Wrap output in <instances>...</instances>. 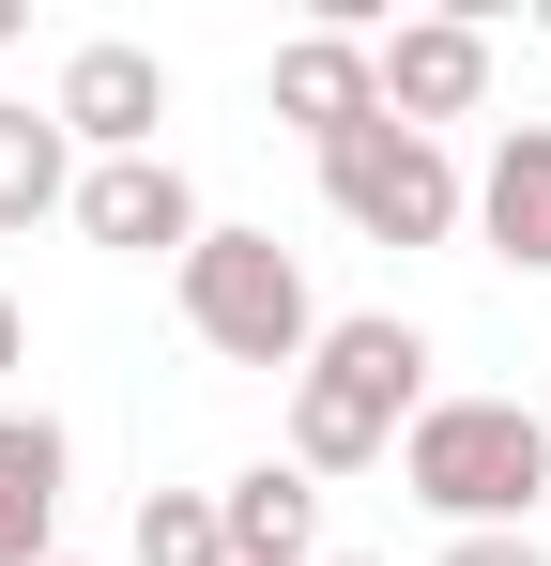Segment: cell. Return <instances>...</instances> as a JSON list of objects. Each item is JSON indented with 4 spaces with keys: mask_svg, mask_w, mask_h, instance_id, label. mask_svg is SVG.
<instances>
[{
    "mask_svg": "<svg viewBox=\"0 0 551 566\" xmlns=\"http://www.w3.org/2000/svg\"><path fill=\"white\" fill-rule=\"evenodd\" d=\"M15 353H31V322H15V291H0V382H15Z\"/></svg>",
    "mask_w": 551,
    "mask_h": 566,
    "instance_id": "cell-15",
    "label": "cell"
},
{
    "mask_svg": "<svg viewBox=\"0 0 551 566\" xmlns=\"http://www.w3.org/2000/svg\"><path fill=\"white\" fill-rule=\"evenodd\" d=\"M367 77H383V123H414V138H445L490 107V31L475 15H414V31H367Z\"/></svg>",
    "mask_w": 551,
    "mask_h": 566,
    "instance_id": "cell-5",
    "label": "cell"
},
{
    "mask_svg": "<svg viewBox=\"0 0 551 566\" xmlns=\"http://www.w3.org/2000/svg\"><path fill=\"white\" fill-rule=\"evenodd\" d=\"M138 566H230L215 490H154V505H138Z\"/></svg>",
    "mask_w": 551,
    "mask_h": 566,
    "instance_id": "cell-13",
    "label": "cell"
},
{
    "mask_svg": "<svg viewBox=\"0 0 551 566\" xmlns=\"http://www.w3.org/2000/svg\"><path fill=\"white\" fill-rule=\"evenodd\" d=\"M46 536H62V429L0 413V566H46Z\"/></svg>",
    "mask_w": 551,
    "mask_h": 566,
    "instance_id": "cell-11",
    "label": "cell"
},
{
    "mask_svg": "<svg viewBox=\"0 0 551 566\" xmlns=\"http://www.w3.org/2000/svg\"><path fill=\"white\" fill-rule=\"evenodd\" d=\"M445 566H551V536H445Z\"/></svg>",
    "mask_w": 551,
    "mask_h": 566,
    "instance_id": "cell-14",
    "label": "cell"
},
{
    "mask_svg": "<svg viewBox=\"0 0 551 566\" xmlns=\"http://www.w3.org/2000/svg\"><path fill=\"white\" fill-rule=\"evenodd\" d=\"M62 199H77V138H62L46 107H0V230L62 214Z\"/></svg>",
    "mask_w": 551,
    "mask_h": 566,
    "instance_id": "cell-12",
    "label": "cell"
},
{
    "mask_svg": "<svg viewBox=\"0 0 551 566\" xmlns=\"http://www.w3.org/2000/svg\"><path fill=\"white\" fill-rule=\"evenodd\" d=\"M169 291H184V337L215 353V368H306L322 353V306H306V261L276 245V230H199L169 261Z\"/></svg>",
    "mask_w": 551,
    "mask_h": 566,
    "instance_id": "cell-3",
    "label": "cell"
},
{
    "mask_svg": "<svg viewBox=\"0 0 551 566\" xmlns=\"http://www.w3.org/2000/svg\"><path fill=\"white\" fill-rule=\"evenodd\" d=\"M414 413H429V337H414L398 306L322 322V353L291 368V474H367V460H398Z\"/></svg>",
    "mask_w": 551,
    "mask_h": 566,
    "instance_id": "cell-1",
    "label": "cell"
},
{
    "mask_svg": "<svg viewBox=\"0 0 551 566\" xmlns=\"http://www.w3.org/2000/svg\"><path fill=\"white\" fill-rule=\"evenodd\" d=\"M398 490L459 521V536H537L551 505V429L521 398H429L414 429H398Z\"/></svg>",
    "mask_w": 551,
    "mask_h": 566,
    "instance_id": "cell-2",
    "label": "cell"
},
{
    "mask_svg": "<svg viewBox=\"0 0 551 566\" xmlns=\"http://www.w3.org/2000/svg\"><path fill=\"white\" fill-rule=\"evenodd\" d=\"M475 230L506 276H551V123H506L490 169H475Z\"/></svg>",
    "mask_w": 551,
    "mask_h": 566,
    "instance_id": "cell-10",
    "label": "cell"
},
{
    "mask_svg": "<svg viewBox=\"0 0 551 566\" xmlns=\"http://www.w3.org/2000/svg\"><path fill=\"white\" fill-rule=\"evenodd\" d=\"M261 93H276V123H291L306 154H337V138H367V123H383V77H367V31H291Z\"/></svg>",
    "mask_w": 551,
    "mask_h": 566,
    "instance_id": "cell-8",
    "label": "cell"
},
{
    "mask_svg": "<svg viewBox=\"0 0 551 566\" xmlns=\"http://www.w3.org/2000/svg\"><path fill=\"white\" fill-rule=\"evenodd\" d=\"M46 566H77V552H46Z\"/></svg>",
    "mask_w": 551,
    "mask_h": 566,
    "instance_id": "cell-18",
    "label": "cell"
},
{
    "mask_svg": "<svg viewBox=\"0 0 551 566\" xmlns=\"http://www.w3.org/2000/svg\"><path fill=\"white\" fill-rule=\"evenodd\" d=\"M77 230L107 261H184L199 245V185L169 154H107V169H77Z\"/></svg>",
    "mask_w": 551,
    "mask_h": 566,
    "instance_id": "cell-7",
    "label": "cell"
},
{
    "mask_svg": "<svg viewBox=\"0 0 551 566\" xmlns=\"http://www.w3.org/2000/svg\"><path fill=\"white\" fill-rule=\"evenodd\" d=\"M322 199L353 214L367 245H445L459 214H475L459 154H445V138H414V123H367V138H337V154H322Z\"/></svg>",
    "mask_w": 551,
    "mask_h": 566,
    "instance_id": "cell-4",
    "label": "cell"
},
{
    "mask_svg": "<svg viewBox=\"0 0 551 566\" xmlns=\"http://www.w3.org/2000/svg\"><path fill=\"white\" fill-rule=\"evenodd\" d=\"M15 31H31V0H0V46H15Z\"/></svg>",
    "mask_w": 551,
    "mask_h": 566,
    "instance_id": "cell-16",
    "label": "cell"
},
{
    "mask_svg": "<svg viewBox=\"0 0 551 566\" xmlns=\"http://www.w3.org/2000/svg\"><path fill=\"white\" fill-rule=\"evenodd\" d=\"M337 566H383V552H337Z\"/></svg>",
    "mask_w": 551,
    "mask_h": 566,
    "instance_id": "cell-17",
    "label": "cell"
},
{
    "mask_svg": "<svg viewBox=\"0 0 551 566\" xmlns=\"http://www.w3.org/2000/svg\"><path fill=\"white\" fill-rule=\"evenodd\" d=\"M215 536H230V566H322V474L291 460L215 474Z\"/></svg>",
    "mask_w": 551,
    "mask_h": 566,
    "instance_id": "cell-9",
    "label": "cell"
},
{
    "mask_svg": "<svg viewBox=\"0 0 551 566\" xmlns=\"http://www.w3.org/2000/svg\"><path fill=\"white\" fill-rule=\"evenodd\" d=\"M46 123H62V138H92V169H107V154H154V123H169V62L107 31V46H77V62H62Z\"/></svg>",
    "mask_w": 551,
    "mask_h": 566,
    "instance_id": "cell-6",
    "label": "cell"
}]
</instances>
